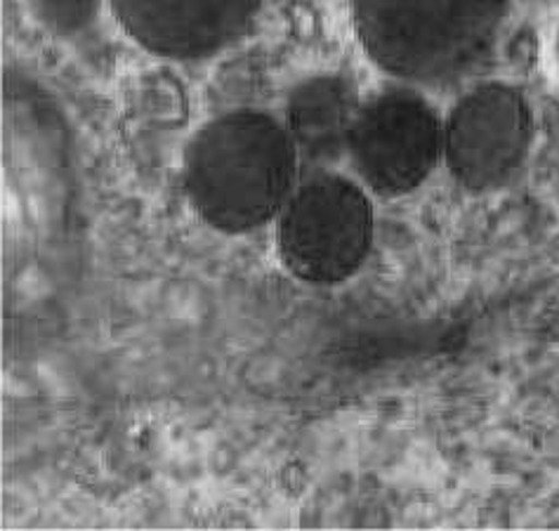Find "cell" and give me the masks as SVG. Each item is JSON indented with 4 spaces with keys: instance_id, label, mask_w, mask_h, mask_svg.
<instances>
[{
    "instance_id": "obj_8",
    "label": "cell",
    "mask_w": 559,
    "mask_h": 531,
    "mask_svg": "<svg viewBox=\"0 0 559 531\" xmlns=\"http://www.w3.org/2000/svg\"><path fill=\"white\" fill-rule=\"evenodd\" d=\"M102 0H28L36 22L60 38H71L97 17Z\"/></svg>"
},
{
    "instance_id": "obj_9",
    "label": "cell",
    "mask_w": 559,
    "mask_h": 531,
    "mask_svg": "<svg viewBox=\"0 0 559 531\" xmlns=\"http://www.w3.org/2000/svg\"><path fill=\"white\" fill-rule=\"evenodd\" d=\"M555 55H557V67H559V28H557V38H555Z\"/></svg>"
},
{
    "instance_id": "obj_5",
    "label": "cell",
    "mask_w": 559,
    "mask_h": 531,
    "mask_svg": "<svg viewBox=\"0 0 559 531\" xmlns=\"http://www.w3.org/2000/svg\"><path fill=\"white\" fill-rule=\"evenodd\" d=\"M534 144V114L522 91L481 83L465 93L444 121V164L469 191L506 187Z\"/></svg>"
},
{
    "instance_id": "obj_3",
    "label": "cell",
    "mask_w": 559,
    "mask_h": 531,
    "mask_svg": "<svg viewBox=\"0 0 559 531\" xmlns=\"http://www.w3.org/2000/svg\"><path fill=\"white\" fill-rule=\"evenodd\" d=\"M371 244V201L341 175L312 177L278 213V258L307 284L345 282L361 268Z\"/></svg>"
},
{
    "instance_id": "obj_2",
    "label": "cell",
    "mask_w": 559,
    "mask_h": 531,
    "mask_svg": "<svg viewBox=\"0 0 559 531\" xmlns=\"http://www.w3.org/2000/svg\"><path fill=\"white\" fill-rule=\"evenodd\" d=\"M510 0H352L373 64L406 85L447 87L487 62Z\"/></svg>"
},
{
    "instance_id": "obj_7",
    "label": "cell",
    "mask_w": 559,
    "mask_h": 531,
    "mask_svg": "<svg viewBox=\"0 0 559 531\" xmlns=\"http://www.w3.org/2000/svg\"><path fill=\"white\" fill-rule=\"evenodd\" d=\"M361 102L341 73H319L293 87L286 102V130L300 158L333 164L347 154Z\"/></svg>"
},
{
    "instance_id": "obj_4",
    "label": "cell",
    "mask_w": 559,
    "mask_h": 531,
    "mask_svg": "<svg viewBox=\"0 0 559 531\" xmlns=\"http://www.w3.org/2000/svg\"><path fill=\"white\" fill-rule=\"evenodd\" d=\"M444 154V123L414 85H392L361 105L347 156L380 197L418 189Z\"/></svg>"
},
{
    "instance_id": "obj_6",
    "label": "cell",
    "mask_w": 559,
    "mask_h": 531,
    "mask_svg": "<svg viewBox=\"0 0 559 531\" xmlns=\"http://www.w3.org/2000/svg\"><path fill=\"white\" fill-rule=\"evenodd\" d=\"M126 34L158 57L197 62L243 38L262 0H109Z\"/></svg>"
},
{
    "instance_id": "obj_1",
    "label": "cell",
    "mask_w": 559,
    "mask_h": 531,
    "mask_svg": "<svg viewBox=\"0 0 559 531\" xmlns=\"http://www.w3.org/2000/svg\"><path fill=\"white\" fill-rule=\"evenodd\" d=\"M298 150L286 123L260 109H234L205 123L185 154V191L203 223L219 232L260 229L284 211Z\"/></svg>"
}]
</instances>
